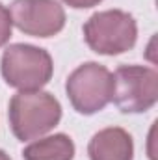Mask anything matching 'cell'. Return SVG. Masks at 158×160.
<instances>
[{"label": "cell", "mask_w": 158, "mask_h": 160, "mask_svg": "<svg viewBox=\"0 0 158 160\" xmlns=\"http://www.w3.org/2000/svg\"><path fill=\"white\" fill-rule=\"evenodd\" d=\"M7 116L13 136L21 142H30L60 123L62 104L48 91H19L9 101Z\"/></svg>", "instance_id": "obj_1"}, {"label": "cell", "mask_w": 158, "mask_h": 160, "mask_svg": "<svg viewBox=\"0 0 158 160\" xmlns=\"http://www.w3.org/2000/svg\"><path fill=\"white\" fill-rule=\"evenodd\" d=\"M0 73L7 86L19 91H36L48 84L54 73L50 54L34 45H9L0 60Z\"/></svg>", "instance_id": "obj_2"}, {"label": "cell", "mask_w": 158, "mask_h": 160, "mask_svg": "<svg viewBox=\"0 0 158 160\" xmlns=\"http://www.w3.org/2000/svg\"><path fill=\"white\" fill-rule=\"evenodd\" d=\"M84 39L97 54L117 56L136 45L138 24L134 17L123 9L97 11L84 24Z\"/></svg>", "instance_id": "obj_3"}, {"label": "cell", "mask_w": 158, "mask_h": 160, "mask_svg": "<svg viewBox=\"0 0 158 160\" xmlns=\"http://www.w3.org/2000/svg\"><path fill=\"white\" fill-rule=\"evenodd\" d=\"M65 91L78 114L93 116L104 110L106 104L112 101V73L97 62L82 63L69 75L65 82Z\"/></svg>", "instance_id": "obj_4"}, {"label": "cell", "mask_w": 158, "mask_h": 160, "mask_svg": "<svg viewBox=\"0 0 158 160\" xmlns=\"http://www.w3.org/2000/svg\"><path fill=\"white\" fill-rule=\"evenodd\" d=\"M112 101L123 114H141L158 101V73L143 65H123L112 75Z\"/></svg>", "instance_id": "obj_5"}, {"label": "cell", "mask_w": 158, "mask_h": 160, "mask_svg": "<svg viewBox=\"0 0 158 160\" xmlns=\"http://www.w3.org/2000/svg\"><path fill=\"white\" fill-rule=\"evenodd\" d=\"M9 15L11 22L32 38H52L65 26V11L56 0H15Z\"/></svg>", "instance_id": "obj_6"}, {"label": "cell", "mask_w": 158, "mask_h": 160, "mask_svg": "<svg viewBox=\"0 0 158 160\" xmlns=\"http://www.w3.org/2000/svg\"><path fill=\"white\" fill-rule=\"evenodd\" d=\"M89 160H132V136L121 127H108L99 130L87 145Z\"/></svg>", "instance_id": "obj_7"}, {"label": "cell", "mask_w": 158, "mask_h": 160, "mask_svg": "<svg viewBox=\"0 0 158 160\" xmlns=\"http://www.w3.org/2000/svg\"><path fill=\"white\" fill-rule=\"evenodd\" d=\"M24 160H73L75 143L67 134H54L32 142L22 151Z\"/></svg>", "instance_id": "obj_8"}, {"label": "cell", "mask_w": 158, "mask_h": 160, "mask_svg": "<svg viewBox=\"0 0 158 160\" xmlns=\"http://www.w3.org/2000/svg\"><path fill=\"white\" fill-rule=\"evenodd\" d=\"M11 30H13V22H11L9 9H7L6 6L0 4V48L9 41V38H11Z\"/></svg>", "instance_id": "obj_9"}, {"label": "cell", "mask_w": 158, "mask_h": 160, "mask_svg": "<svg viewBox=\"0 0 158 160\" xmlns=\"http://www.w3.org/2000/svg\"><path fill=\"white\" fill-rule=\"evenodd\" d=\"M67 6L75 8V9H87V8H93L97 4H101L102 0H63Z\"/></svg>", "instance_id": "obj_10"}, {"label": "cell", "mask_w": 158, "mask_h": 160, "mask_svg": "<svg viewBox=\"0 0 158 160\" xmlns=\"http://www.w3.org/2000/svg\"><path fill=\"white\" fill-rule=\"evenodd\" d=\"M0 160H11V158H9V155H7L6 151H2V149H0Z\"/></svg>", "instance_id": "obj_11"}]
</instances>
